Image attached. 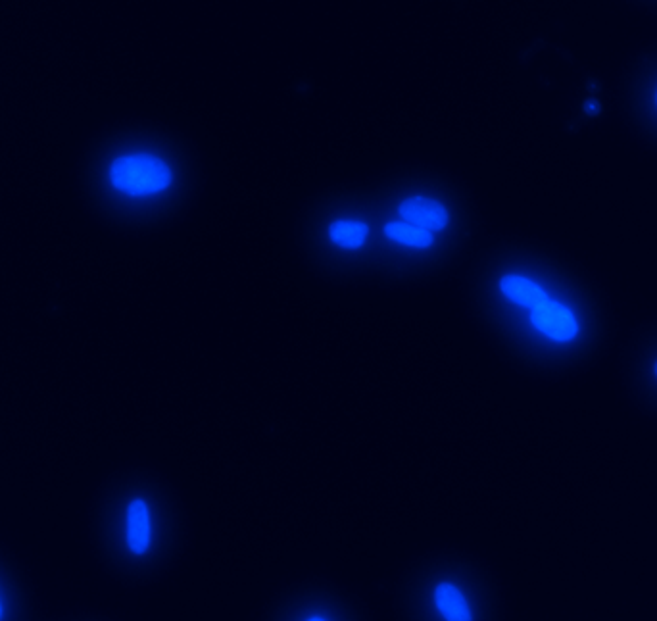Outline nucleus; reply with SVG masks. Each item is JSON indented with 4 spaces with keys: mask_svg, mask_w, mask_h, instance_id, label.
I'll return each mask as SVG.
<instances>
[{
    "mask_svg": "<svg viewBox=\"0 0 657 621\" xmlns=\"http://www.w3.org/2000/svg\"><path fill=\"white\" fill-rule=\"evenodd\" d=\"M112 185L131 197H146L168 189L170 168L156 156L133 154L118 158L110 168Z\"/></svg>",
    "mask_w": 657,
    "mask_h": 621,
    "instance_id": "nucleus-1",
    "label": "nucleus"
},
{
    "mask_svg": "<svg viewBox=\"0 0 657 621\" xmlns=\"http://www.w3.org/2000/svg\"><path fill=\"white\" fill-rule=\"evenodd\" d=\"M531 322L540 333H544L546 337L558 343H567L575 339L579 333V323L575 320L573 312L560 302H552V300H544L542 304L533 308Z\"/></svg>",
    "mask_w": 657,
    "mask_h": 621,
    "instance_id": "nucleus-2",
    "label": "nucleus"
},
{
    "mask_svg": "<svg viewBox=\"0 0 657 621\" xmlns=\"http://www.w3.org/2000/svg\"><path fill=\"white\" fill-rule=\"evenodd\" d=\"M400 216L408 224L421 227L425 231H440L448 224L446 208L437 200L423 199V197L404 200L400 204Z\"/></svg>",
    "mask_w": 657,
    "mask_h": 621,
    "instance_id": "nucleus-3",
    "label": "nucleus"
},
{
    "mask_svg": "<svg viewBox=\"0 0 657 621\" xmlns=\"http://www.w3.org/2000/svg\"><path fill=\"white\" fill-rule=\"evenodd\" d=\"M127 545L135 554H145L150 545V514L143 500H133L127 510Z\"/></svg>",
    "mask_w": 657,
    "mask_h": 621,
    "instance_id": "nucleus-4",
    "label": "nucleus"
},
{
    "mask_svg": "<svg viewBox=\"0 0 657 621\" xmlns=\"http://www.w3.org/2000/svg\"><path fill=\"white\" fill-rule=\"evenodd\" d=\"M500 289L508 299L527 306V308H536L538 304H542L544 300H548L546 293L533 283L531 279L519 277V275H508L500 281Z\"/></svg>",
    "mask_w": 657,
    "mask_h": 621,
    "instance_id": "nucleus-5",
    "label": "nucleus"
},
{
    "mask_svg": "<svg viewBox=\"0 0 657 621\" xmlns=\"http://www.w3.org/2000/svg\"><path fill=\"white\" fill-rule=\"evenodd\" d=\"M435 602H437V608L440 610V614H442L446 620H471V612H469L467 600L463 598L458 587H454V585H450V583H442V585H438L437 591H435Z\"/></svg>",
    "mask_w": 657,
    "mask_h": 621,
    "instance_id": "nucleus-6",
    "label": "nucleus"
},
{
    "mask_svg": "<svg viewBox=\"0 0 657 621\" xmlns=\"http://www.w3.org/2000/svg\"><path fill=\"white\" fill-rule=\"evenodd\" d=\"M385 233H387L389 239L400 243V245H406V247L427 249V247L433 245L431 231H425V229L415 227V225L408 224V222H392V224L385 227Z\"/></svg>",
    "mask_w": 657,
    "mask_h": 621,
    "instance_id": "nucleus-7",
    "label": "nucleus"
},
{
    "mask_svg": "<svg viewBox=\"0 0 657 621\" xmlns=\"http://www.w3.org/2000/svg\"><path fill=\"white\" fill-rule=\"evenodd\" d=\"M367 225L362 222H335L329 229V235L333 243H337L342 249H360L367 239Z\"/></svg>",
    "mask_w": 657,
    "mask_h": 621,
    "instance_id": "nucleus-8",
    "label": "nucleus"
},
{
    "mask_svg": "<svg viewBox=\"0 0 657 621\" xmlns=\"http://www.w3.org/2000/svg\"><path fill=\"white\" fill-rule=\"evenodd\" d=\"M656 375H657V364H656Z\"/></svg>",
    "mask_w": 657,
    "mask_h": 621,
    "instance_id": "nucleus-9",
    "label": "nucleus"
},
{
    "mask_svg": "<svg viewBox=\"0 0 657 621\" xmlns=\"http://www.w3.org/2000/svg\"><path fill=\"white\" fill-rule=\"evenodd\" d=\"M0 614H2V612H0Z\"/></svg>",
    "mask_w": 657,
    "mask_h": 621,
    "instance_id": "nucleus-10",
    "label": "nucleus"
}]
</instances>
